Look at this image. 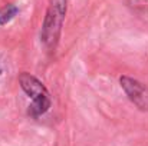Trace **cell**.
<instances>
[{
  "mask_svg": "<svg viewBox=\"0 0 148 146\" xmlns=\"http://www.w3.org/2000/svg\"><path fill=\"white\" fill-rule=\"evenodd\" d=\"M66 12L68 0H49L40 29V42L48 50H55L59 43Z\"/></svg>",
  "mask_w": 148,
  "mask_h": 146,
  "instance_id": "1",
  "label": "cell"
},
{
  "mask_svg": "<svg viewBox=\"0 0 148 146\" xmlns=\"http://www.w3.org/2000/svg\"><path fill=\"white\" fill-rule=\"evenodd\" d=\"M19 83H20L22 90L32 99V103L29 105V109H27V115L32 117H39L45 115L52 106L49 90L46 89V86L36 76L27 72L20 73Z\"/></svg>",
  "mask_w": 148,
  "mask_h": 146,
  "instance_id": "2",
  "label": "cell"
},
{
  "mask_svg": "<svg viewBox=\"0 0 148 146\" xmlns=\"http://www.w3.org/2000/svg\"><path fill=\"white\" fill-rule=\"evenodd\" d=\"M119 85L128 99L141 110H148V88L131 76H121Z\"/></svg>",
  "mask_w": 148,
  "mask_h": 146,
  "instance_id": "3",
  "label": "cell"
},
{
  "mask_svg": "<svg viewBox=\"0 0 148 146\" xmlns=\"http://www.w3.org/2000/svg\"><path fill=\"white\" fill-rule=\"evenodd\" d=\"M17 13H19V7L16 4H7V6H4L0 10V26H4L9 22H12L16 17Z\"/></svg>",
  "mask_w": 148,
  "mask_h": 146,
  "instance_id": "4",
  "label": "cell"
},
{
  "mask_svg": "<svg viewBox=\"0 0 148 146\" xmlns=\"http://www.w3.org/2000/svg\"><path fill=\"white\" fill-rule=\"evenodd\" d=\"M128 4L138 12H143L148 7V0H128Z\"/></svg>",
  "mask_w": 148,
  "mask_h": 146,
  "instance_id": "5",
  "label": "cell"
}]
</instances>
